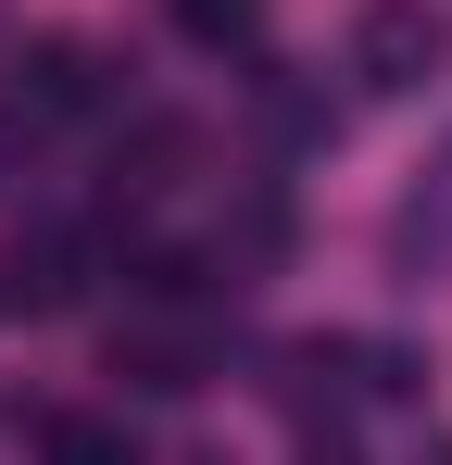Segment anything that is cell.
<instances>
[{
    "label": "cell",
    "instance_id": "6da1fadb",
    "mask_svg": "<svg viewBox=\"0 0 452 465\" xmlns=\"http://www.w3.org/2000/svg\"><path fill=\"white\" fill-rule=\"evenodd\" d=\"M452 64V13L440 0H365V25H352V76L377 101H402V88H427Z\"/></svg>",
    "mask_w": 452,
    "mask_h": 465
},
{
    "label": "cell",
    "instance_id": "7a4b0ae2",
    "mask_svg": "<svg viewBox=\"0 0 452 465\" xmlns=\"http://www.w3.org/2000/svg\"><path fill=\"white\" fill-rule=\"evenodd\" d=\"M88 277H101L88 227H25L0 252V314H64V302H88Z\"/></svg>",
    "mask_w": 452,
    "mask_h": 465
},
{
    "label": "cell",
    "instance_id": "3957f363",
    "mask_svg": "<svg viewBox=\"0 0 452 465\" xmlns=\"http://www.w3.org/2000/svg\"><path fill=\"white\" fill-rule=\"evenodd\" d=\"M13 114H25V126H75V114H101V51H75V38H25V51H13Z\"/></svg>",
    "mask_w": 452,
    "mask_h": 465
},
{
    "label": "cell",
    "instance_id": "277c9868",
    "mask_svg": "<svg viewBox=\"0 0 452 465\" xmlns=\"http://www.w3.org/2000/svg\"><path fill=\"white\" fill-rule=\"evenodd\" d=\"M389 264H402L415 290L452 277V139L415 163V189H402V214H389Z\"/></svg>",
    "mask_w": 452,
    "mask_h": 465
},
{
    "label": "cell",
    "instance_id": "5b68a950",
    "mask_svg": "<svg viewBox=\"0 0 452 465\" xmlns=\"http://www.w3.org/2000/svg\"><path fill=\"white\" fill-rule=\"evenodd\" d=\"M113 378L139 390V402H189L201 390V340L189 327H139V340H113Z\"/></svg>",
    "mask_w": 452,
    "mask_h": 465
},
{
    "label": "cell",
    "instance_id": "8992f818",
    "mask_svg": "<svg viewBox=\"0 0 452 465\" xmlns=\"http://www.w3.org/2000/svg\"><path fill=\"white\" fill-rule=\"evenodd\" d=\"M163 13H176V38H189V51H264V0H163Z\"/></svg>",
    "mask_w": 452,
    "mask_h": 465
},
{
    "label": "cell",
    "instance_id": "52a82bcc",
    "mask_svg": "<svg viewBox=\"0 0 452 465\" xmlns=\"http://www.w3.org/2000/svg\"><path fill=\"white\" fill-rule=\"evenodd\" d=\"M38 465H139V440H126L113 415H51V428H38Z\"/></svg>",
    "mask_w": 452,
    "mask_h": 465
},
{
    "label": "cell",
    "instance_id": "ba28073f",
    "mask_svg": "<svg viewBox=\"0 0 452 465\" xmlns=\"http://www.w3.org/2000/svg\"><path fill=\"white\" fill-rule=\"evenodd\" d=\"M13 126H25V114H0V176H13Z\"/></svg>",
    "mask_w": 452,
    "mask_h": 465
}]
</instances>
